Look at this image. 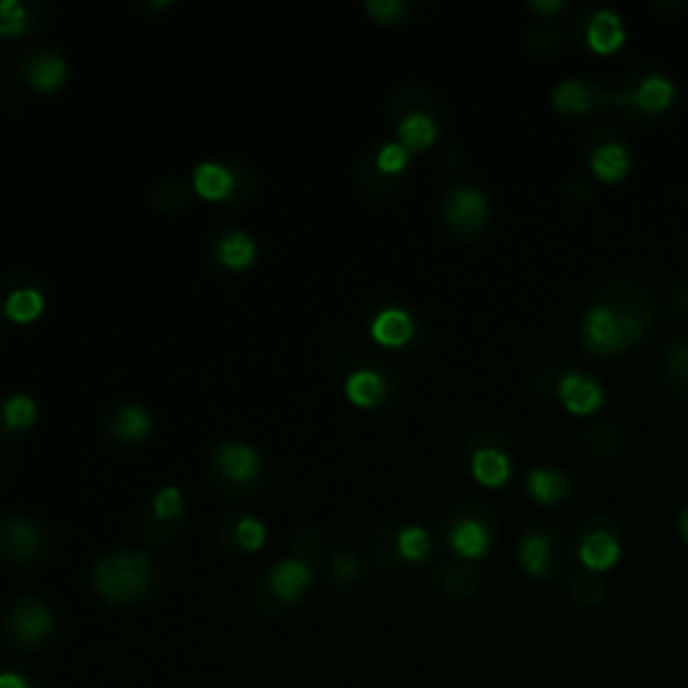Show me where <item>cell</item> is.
<instances>
[{"label": "cell", "mask_w": 688, "mask_h": 688, "mask_svg": "<svg viewBox=\"0 0 688 688\" xmlns=\"http://www.w3.org/2000/svg\"><path fill=\"white\" fill-rule=\"evenodd\" d=\"M579 557L590 573H603L614 568L621 555V527L614 516L592 514L575 527Z\"/></svg>", "instance_id": "obj_14"}, {"label": "cell", "mask_w": 688, "mask_h": 688, "mask_svg": "<svg viewBox=\"0 0 688 688\" xmlns=\"http://www.w3.org/2000/svg\"><path fill=\"white\" fill-rule=\"evenodd\" d=\"M603 401L605 393L595 380H590L586 374H579L575 369L564 376L560 387V407L570 409L573 415H590V411L603 407Z\"/></svg>", "instance_id": "obj_30"}, {"label": "cell", "mask_w": 688, "mask_h": 688, "mask_svg": "<svg viewBox=\"0 0 688 688\" xmlns=\"http://www.w3.org/2000/svg\"><path fill=\"white\" fill-rule=\"evenodd\" d=\"M38 422V404L27 393L0 396V436H22Z\"/></svg>", "instance_id": "obj_27"}, {"label": "cell", "mask_w": 688, "mask_h": 688, "mask_svg": "<svg viewBox=\"0 0 688 688\" xmlns=\"http://www.w3.org/2000/svg\"><path fill=\"white\" fill-rule=\"evenodd\" d=\"M584 151L590 167L605 184H616L629 173V140L616 127L595 129L584 140Z\"/></svg>", "instance_id": "obj_19"}, {"label": "cell", "mask_w": 688, "mask_h": 688, "mask_svg": "<svg viewBox=\"0 0 688 688\" xmlns=\"http://www.w3.org/2000/svg\"><path fill=\"white\" fill-rule=\"evenodd\" d=\"M570 372H573V369H570L568 363H549V366L538 369V374H535V393H538L549 407H560V387L564 376Z\"/></svg>", "instance_id": "obj_40"}, {"label": "cell", "mask_w": 688, "mask_h": 688, "mask_svg": "<svg viewBox=\"0 0 688 688\" xmlns=\"http://www.w3.org/2000/svg\"><path fill=\"white\" fill-rule=\"evenodd\" d=\"M352 175H355V186L372 199L393 197V194L401 191V186L407 184V175H390L380 167V162H376L374 156V143L366 145V149L358 154Z\"/></svg>", "instance_id": "obj_25"}, {"label": "cell", "mask_w": 688, "mask_h": 688, "mask_svg": "<svg viewBox=\"0 0 688 688\" xmlns=\"http://www.w3.org/2000/svg\"><path fill=\"white\" fill-rule=\"evenodd\" d=\"M210 479L232 501L256 495L267 479V466L256 446L243 439H223L208 452Z\"/></svg>", "instance_id": "obj_4"}, {"label": "cell", "mask_w": 688, "mask_h": 688, "mask_svg": "<svg viewBox=\"0 0 688 688\" xmlns=\"http://www.w3.org/2000/svg\"><path fill=\"white\" fill-rule=\"evenodd\" d=\"M202 256L208 267L223 275H237L250 269L258 258V243L250 232L240 226H215L205 237Z\"/></svg>", "instance_id": "obj_15"}, {"label": "cell", "mask_w": 688, "mask_h": 688, "mask_svg": "<svg viewBox=\"0 0 688 688\" xmlns=\"http://www.w3.org/2000/svg\"><path fill=\"white\" fill-rule=\"evenodd\" d=\"M597 194V186L595 180L590 178L586 173H573L568 178V184H564V197H568L570 205H590L592 199H595Z\"/></svg>", "instance_id": "obj_43"}, {"label": "cell", "mask_w": 688, "mask_h": 688, "mask_svg": "<svg viewBox=\"0 0 688 688\" xmlns=\"http://www.w3.org/2000/svg\"><path fill=\"white\" fill-rule=\"evenodd\" d=\"M94 595L116 608L143 603L156 586V564L143 549H114L90 564Z\"/></svg>", "instance_id": "obj_2"}, {"label": "cell", "mask_w": 688, "mask_h": 688, "mask_svg": "<svg viewBox=\"0 0 688 688\" xmlns=\"http://www.w3.org/2000/svg\"><path fill=\"white\" fill-rule=\"evenodd\" d=\"M516 560L535 581H555L562 573L564 549L562 535L549 525H538L522 535L516 546Z\"/></svg>", "instance_id": "obj_16"}, {"label": "cell", "mask_w": 688, "mask_h": 688, "mask_svg": "<svg viewBox=\"0 0 688 688\" xmlns=\"http://www.w3.org/2000/svg\"><path fill=\"white\" fill-rule=\"evenodd\" d=\"M398 390H401L398 374L385 361L372 355L358 358L345 380L347 398L361 409H390Z\"/></svg>", "instance_id": "obj_11"}, {"label": "cell", "mask_w": 688, "mask_h": 688, "mask_svg": "<svg viewBox=\"0 0 688 688\" xmlns=\"http://www.w3.org/2000/svg\"><path fill=\"white\" fill-rule=\"evenodd\" d=\"M173 5V0H140V3H135V9L138 11H159V9H170Z\"/></svg>", "instance_id": "obj_48"}, {"label": "cell", "mask_w": 688, "mask_h": 688, "mask_svg": "<svg viewBox=\"0 0 688 688\" xmlns=\"http://www.w3.org/2000/svg\"><path fill=\"white\" fill-rule=\"evenodd\" d=\"M3 658H5V654H3V649H0V664H3Z\"/></svg>", "instance_id": "obj_52"}, {"label": "cell", "mask_w": 688, "mask_h": 688, "mask_svg": "<svg viewBox=\"0 0 688 688\" xmlns=\"http://www.w3.org/2000/svg\"><path fill=\"white\" fill-rule=\"evenodd\" d=\"M100 431L108 441L121 446L140 444L154 431V415L145 404L116 401L100 415Z\"/></svg>", "instance_id": "obj_20"}, {"label": "cell", "mask_w": 688, "mask_h": 688, "mask_svg": "<svg viewBox=\"0 0 688 688\" xmlns=\"http://www.w3.org/2000/svg\"><path fill=\"white\" fill-rule=\"evenodd\" d=\"M667 310L673 317H688V280L678 278L669 282Z\"/></svg>", "instance_id": "obj_44"}, {"label": "cell", "mask_w": 688, "mask_h": 688, "mask_svg": "<svg viewBox=\"0 0 688 688\" xmlns=\"http://www.w3.org/2000/svg\"><path fill=\"white\" fill-rule=\"evenodd\" d=\"M417 317L404 304L385 302L374 310L369 317V334L376 345L382 347H409L417 339Z\"/></svg>", "instance_id": "obj_22"}, {"label": "cell", "mask_w": 688, "mask_h": 688, "mask_svg": "<svg viewBox=\"0 0 688 688\" xmlns=\"http://www.w3.org/2000/svg\"><path fill=\"white\" fill-rule=\"evenodd\" d=\"M568 597L575 610H581V614H592V610L603 608L605 605V599H608V586H605L603 575L579 573V575H573V581H570Z\"/></svg>", "instance_id": "obj_36"}, {"label": "cell", "mask_w": 688, "mask_h": 688, "mask_svg": "<svg viewBox=\"0 0 688 688\" xmlns=\"http://www.w3.org/2000/svg\"><path fill=\"white\" fill-rule=\"evenodd\" d=\"M5 468H9V460H5V452H3V446H0V479L5 476Z\"/></svg>", "instance_id": "obj_51"}, {"label": "cell", "mask_w": 688, "mask_h": 688, "mask_svg": "<svg viewBox=\"0 0 688 688\" xmlns=\"http://www.w3.org/2000/svg\"><path fill=\"white\" fill-rule=\"evenodd\" d=\"M369 555L385 570L409 568L401 557V525L398 522H382L369 535Z\"/></svg>", "instance_id": "obj_33"}, {"label": "cell", "mask_w": 688, "mask_h": 688, "mask_svg": "<svg viewBox=\"0 0 688 688\" xmlns=\"http://www.w3.org/2000/svg\"><path fill=\"white\" fill-rule=\"evenodd\" d=\"M363 9L380 25H401V22H407L411 16L415 3L411 0H366Z\"/></svg>", "instance_id": "obj_41"}, {"label": "cell", "mask_w": 688, "mask_h": 688, "mask_svg": "<svg viewBox=\"0 0 688 688\" xmlns=\"http://www.w3.org/2000/svg\"><path fill=\"white\" fill-rule=\"evenodd\" d=\"M0 688H44L33 675L22 673H3L0 675Z\"/></svg>", "instance_id": "obj_46"}, {"label": "cell", "mask_w": 688, "mask_h": 688, "mask_svg": "<svg viewBox=\"0 0 688 688\" xmlns=\"http://www.w3.org/2000/svg\"><path fill=\"white\" fill-rule=\"evenodd\" d=\"M191 186L199 197L221 205H248L258 191V175L253 164L237 156L202 159L191 170Z\"/></svg>", "instance_id": "obj_5"}, {"label": "cell", "mask_w": 688, "mask_h": 688, "mask_svg": "<svg viewBox=\"0 0 688 688\" xmlns=\"http://www.w3.org/2000/svg\"><path fill=\"white\" fill-rule=\"evenodd\" d=\"M678 527H680V535H684V540L688 544V505L684 511H680L678 516Z\"/></svg>", "instance_id": "obj_50"}, {"label": "cell", "mask_w": 688, "mask_h": 688, "mask_svg": "<svg viewBox=\"0 0 688 688\" xmlns=\"http://www.w3.org/2000/svg\"><path fill=\"white\" fill-rule=\"evenodd\" d=\"M431 535L417 525H401V557L407 564H420L431 557Z\"/></svg>", "instance_id": "obj_42"}, {"label": "cell", "mask_w": 688, "mask_h": 688, "mask_svg": "<svg viewBox=\"0 0 688 688\" xmlns=\"http://www.w3.org/2000/svg\"><path fill=\"white\" fill-rule=\"evenodd\" d=\"M610 103H614V94L605 92L603 81L592 75H575L557 84L551 92V105L570 119H592L603 114Z\"/></svg>", "instance_id": "obj_18"}, {"label": "cell", "mask_w": 688, "mask_h": 688, "mask_svg": "<svg viewBox=\"0 0 688 688\" xmlns=\"http://www.w3.org/2000/svg\"><path fill=\"white\" fill-rule=\"evenodd\" d=\"M194 194L197 191H194L191 178H184V175L173 173V175L159 178L156 184L151 186L149 197H151V205H154V210H159L162 215H180L188 205H191Z\"/></svg>", "instance_id": "obj_31"}, {"label": "cell", "mask_w": 688, "mask_h": 688, "mask_svg": "<svg viewBox=\"0 0 688 688\" xmlns=\"http://www.w3.org/2000/svg\"><path fill=\"white\" fill-rule=\"evenodd\" d=\"M525 49L535 57H555L560 55L564 46V33L555 20H538L525 31Z\"/></svg>", "instance_id": "obj_38"}, {"label": "cell", "mask_w": 688, "mask_h": 688, "mask_svg": "<svg viewBox=\"0 0 688 688\" xmlns=\"http://www.w3.org/2000/svg\"><path fill=\"white\" fill-rule=\"evenodd\" d=\"M51 533L35 516L0 514V560L33 568L49 560Z\"/></svg>", "instance_id": "obj_9"}, {"label": "cell", "mask_w": 688, "mask_h": 688, "mask_svg": "<svg viewBox=\"0 0 688 688\" xmlns=\"http://www.w3.org/2000/svg\"><path fill=\"white\" fill-rule=\"evenodd\" d=\"M527 492L535 503L540 505H560L568 503L575 492V481L568 470L562 468H533L527 474Z\"/></svg>", "instance_id": "obj_26"}, {"label": "cell", "mask_w": 688, "mask_h": 688, "mask_svg": "<svg viewBox=\"0 0 688 688\" xmlns=\"http://www.w3.org/2000/svg\"><path fill=\"white\" fill-rule=\"evenodd\" d=\"M658 302L640 275H614L597 288L579 323L581 347L592 358H614L656 328Z\"/></svg>", "instance_id": "obj_1"}, {"label": "cell", "mask_w": 688, "mask_h": 688, "mask_svg": "<svg viewBox=\"0 0 688 688\" xmlns=\"http://www.w3.org/2000/svg\"><path fill=\"white\" fill-rule=\"evenodd\" d=\"M662 369L669 390L688 404V334L669 339V345L664 347Z\"/></svg>", "instance_id": "obj_35"}, {"label": "cell", "mask_w": 688, "mask_h": 688, "mask_svg": "<svg viewBox=\"0 0 688 688\" xmlns=\"http://www.w3.org/2000/svg\"><path fill=\"white\" fill-rule=\"evenodd\" d=\"M215 538H219V546L226 555L245 557L261 549L264 540H267V525L248 511H229L219 520Z\"/></svg>", "instance_id": "obj_21"}, {"label": "cell", "mask_w": 688, "mask_h": 688, "mask_svg": "<svg viewBox=\"0 0 688 688\" xmlns=\"http://www.w3.org/2000/svg\"><path fill=\"white\" fill-rule=\"evenodd\" d=\"M46 310V285L40 275L31 269H9L0 275V323H27L38 320Z\"/></svg>", "instance_id": "obj_12"}, {"label": "cell", "mask_w": 688, "mask_h": 688, "mask_svg": "<svg viewBox=\"0 0 688 688\" xmlns=\"http://www.w3.org/2000/svg\"><path fill=\"white\" fill-rule=\"evenodd\" d=\"M654 9L656 11H664V14H678V11H686L688 5L686 3H680V5H664V3H654Z\"/></svg>", "instance_id": "obj_49"}, {"label": "cell", "mask_w": 688, "mask_h": 688, "mask_svg": "<svg viewBox=\"0 0 688 688\" xmlns=\"http://www.w3.org/2000/svg\"><path fill=\"white\" fill-rule=\"evenodd\" d=\"M326 579L339 592L358 590L366 581V562H363L361 551L350 549V546L334 549V555L326 560Z\"/></svg>", "instance_id": "obj_28"}, {"label": "cell", "mask_w": 688, "mask_h": 688, "mask_svg": "<svg viewBox=\"0 0 688 688\" xmlns=\"http://www.w3.org/2000/svg\"><path fill=\"white\" fill-rule=\"evenodd\" d=\"M441 219L460 243H474L490 229V199L476 186L455 184L446 188L444 197H441Z\"/></svg>", "instance_id": "obj_10"}, {"label": "cell", "mask_w": 688, "mask_h": 688, "mask_svg": "<svg viewBox=\"0 0 688 688\" xmlns=\"http://www.w3.org/2000/svg\"><path fill=\"white\" fill-rule=\"evenodd\" d=\"M466 167V154H463L460 145H450V149L444 151V156H441V170L444 173H460V170Z\"/></svg>", "instance_id": "obj_45"}, {"label": "cell", "mask_w": 688, "mask_h": 688, "mask_svg": "<svg viewBox=\"0 0 688 688\" xmlns=\"http://www.w3.org/2000/svg\"><path fill=\"white\" fill-rule=\"evenodd\" d=\"M16 75L27 90L51 94L68 84L70 65L55 46H27L16 60Z\"/></svg>", "instance_id": "obj_17"}, {"label": "cell", "mask_w": 688, "mask_h": 688, "mask_svg": "<svg viewBox=\"0 0 688 688\" xmlns=\"http://www.w3.org/2000/svg\"><path fill=\"white\" fill-rule=\"evenodd\" d=\"M511 444L495 431L470 433L460 450V463L481 485L501 487L511 474Z\"/></svg>", "instance_id": "obj_13"}, {"label": "cell", "mask_w": 688, "mask_h": 688, "mask_svg": "<svg viewBox=\"0 0 688 688\" xmlns=\"http://www.w3.org/2000/svg\"><path fill=\"white\" fill-rule=\"evenodd\" d=\"M398 143L415 154V151H425L436 143L439 138V119L436 116H411V119L396 125Z\"/></svg>", "instance_id": "obj_37"}, {"label": "cell", "mask_w": 688, "mask_h": 688, "mask_svg": "<svg viewBox=\"0 0 688 688\" xmlns=\"http://www.w3.org/2000/svg\"><path fill=\"white\" fill-rule=\"evenodd\" d=\"M55 627L57 621L51 605L35 595H20L11 599L3 614V621H0L5 643L14 651H20V654H27V651H35L44 643H49Z\"/></svg>", "instance_id": "obj_7"}, {"label": "cell", "mask_w": 688, "mask_h": 688, "mask_svg": "<svg viewBox=\"0 0 688 688\" xmlns=\"http://www.w3.org/2000/svg\"><path fill=\"white\" fill-rule=\"evenodd\" d=\"M584 44H590L599 55H610V51L621 49V44H625V27H621L619 16L608 9L592 11L590 22H586Z\"/></svg>", "instance_id": "obj_34"}, {"label": "cell", "mask_w": 688, "mask_h": 688, "mask_svg": "<svg viewBox=\"0 0 688 688\" xmlns=\"http://www.w3.org/2000/svg\"><path fill=\"white\" fill-rule=\"evenodd\" d=\"M481 570L474 562L450 560L439 564L431 575V592L446 603H466L479 592Z\"/></svg>", "instance_id": "obj_23"}, {"label": "cell", "mask_w": 688, "mask_h": 688, "mask_svg": "<svg viewBox=\"0 0 688 688\" xmlns=\"http://www.w3.org/2000/svg\"><path fill=\"white\" fill-rule=\"evenodd\" d=\"M530 9L535 11V14H560V11H564L568 9V3H560V0H557V3H530Z\"/></svg>", "instance_id": "obj_47"}, {"label": "cell", "mask_w": 688, "mask_h": 688, "mask_svg": "<svg viewBox=\"0 0 688 688\" xmlns=\"http://www.w3.org/2000/svg\"><path fill=\"white\" fill-rule=\"evenodd\" d=\"M310 586H313V568L285 557L258 575L253 586V603L261 614L280 616L302 603Z\"/></svg>", "instance_id": "obj_6"}, {"label": "cell", "mask_w": 688, "mask_h": 688, "mask_svg": "<svg viewBox=\"0 0 688 688\" xmlns=\"http://www.w3.org/2000/svg\"><path fill=\"white\" fill-rule=\"evenodd\" d=\"M288 551H291V560L307 564V568H313V564L317 560H323V555H326V535H323L320 527H299L296 533L291 535V540H288Z\"/></svg>", "instance_id": "obj_39"}, {"label": "cell", "mask_w": 688, "mask_h": 688, "mask_svg": "<svg viewBox=\"0 0 688 688\" xmlns=\"http://www.w3.org/2000/svg\"><path fill=\"white\" fill-rule=\"evenodd\" d=\"M439 535L457 560H481L498 538V511L485 501H457L439 516Z\"/></svg>", "instance_id": "obj_3"}, {"label": "cell", "mask_w": 688, "mask_h": 688, "mask_svg": "<svg viewBox=\"0 0 688 688\" xmlns=\"http://www.w3.org/2000/svg\"><path fill=\"white\" fill-rule=\"evenodd\" d=\"M186 498L180 487L164 485L149 498L138 511V530L140 540L149 546H170L180 533L186 530Z\"/></svg>", "instance_id": "obj_8"}, {"label": "cell", "mask_w": 688, "mask_h": 688, "mask_svg": "<svg viewBox=\"0 0 688 688\" xmlns=\"http://www.w3.org/2000/svg\"><path fill=\"white\" fill-rule=\"evenodd\" d=\"M49 14L44 0H0V35L31 33Z\"/></svg>", "instance_id": "obj_29"}, {"label": "cell", "mask_w": 688, "mask_h": 688, "mask_svg": "<svg viewBox=\"0 0 688 688\" xmlns=\"http://www.w3.org/2000/svg\"><path fill=\"white\" fill-rule=\"evenodd\" d=\"M387 116H390L393 125H401L411 116H436L439 119L441 105L436 92L428 84H420V81L398 84L387 97Z\"/></svg>", "instance_id": "obj_24"}, {"label": "cell", "mask_w": 688, "mask_h": 688, "mask_svg": "<svg viewBox=\"0 0 688 688\" xmlns=\"http://www.w3.org/2000/svg\"><path fill=\"white\" fill-rule=\"evenodd\" d=\"M584 444L590 450V455L599 463H616L625 455V431H621L619 422L614 420H595L584 433Z\"/></svg>", "instance_id": "obj_32"}]
</instances>
